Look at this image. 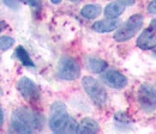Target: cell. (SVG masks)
<instances>
[{"label": "cell", "instance_id": "obj_1", "mask_svg": "<svg viewBox=\"0 0 156 134\" xmlns=\"http://www.w3.org/2000/svg\"><path fill=\"white\" fill-rule=\"evenodd\" d=\"M43 120L41 115L24 108L17 109L12 114L11 127L17 133H31L34 129H40Z\"/></svg>", "mask_w": 156, "mask_h": 134}, {"label": "cell", "instance_id": "obj_2", "mask_svg": "<svg viewBox=\"0 0 156 134\" xmlns=\"http://www.w3.org/2000/svg\"><path fill=\"white\" fill-rule=\"evenodd\" d=\"M143 25V16L133 15L127 19L114 34V40L118 42H125L132 38L140 30Z\"/></svg>", "mask_w": 156, "mask_h": 134}, {"label": "cell", "instance_id": "obj_3", "mask_svg": "<svg viewBox=\"0 0 156 134\" xmlns=\"http://www.w3.org/2000/svg\"><path fill=\"white\" fill-rule=\"evenodd\" d=\"M82 85L85 90V92L88 96L91 98V101L98 105H103L107 101V92L105 90V88L100 84V81L96 80L93 77H84L82 79Z\"/></svg>", "mask_w": 156, "mask_h": 134}, {"label": "cell", "instance_id": "obj_4", "mask_svg": "<svg viewBox=\"0 0 156 134\" xmlns=\"http://www.w3.org/2000/svg\"><path fill=\"white\" fill-rule=\"evenodd\" d=\"M138 104L145 113H153L156 109V90L150 84H142L137 94Z\"/></svg>", "mask_w": 156, "mask_h": 134}, {"label": "cell", "instance_id": "obj_5", "mask_svg": "<svg viewBox=\"0 0 156 134\" xmlns=\"http://www.w3.org/2000/svg\"><path fill=\"white\" fill-rule=\"evenodd\" d=\"M70 116L66 113L65 104L61 102H55L51 108V119H49V127L54 133H60L66 122L69 121Z\"/></svg>", "mask_w": 156, "mask_h": 134}, {"label": "cell", "instance_id": "obj_6", "mask_svg": "<svg viewBox=\"0 0 156 134\" xmlns=\"http://www.w3.org/2000/svg\"><path fill=\"white\" fill-rule=\"evenodd\" d=\"M80 76V67L78 62L70 57H64L58 66V77L65 80H75Z\"/></svg>", "mask_w": 156, "mask_h": 134}, {"label": "cell", "instance_id": "obj_7", "mask_svg": "<svg viewBox=\"0 0 156 134\" xmlns=\"http://www.w3.org/2000/svg\"><path fill=\"white\" fill-rule=\"evenodd\" d=\"M17 88H18V91L20 92L22 97L25 101H28L29 103H35V102L39 101L40 98L39 89H37L36 84L33 80H30L29 78L22 77L20 80H18Z\"/></svg>", "mask_w": 156, "mask_h": 134}, {"label": "cell", "instance_id": "obj_8", "mask_svg": "<svg viewBox=\"0 0 156 134\" xmlns=\"http://www.w3.org/2000/svg\"><path fill=\"white\" fill-rule=\"evenodd\" d=\"M137 46L142 49H153L156 47V18L153 19L147 29L137 38Z\"/></svg>", "mask_w": 156, "mask_h": 134}, {"label": "cell", "instance_id": "obj_9", "mask_svg": "<svg viewBox=\"0 0 156 134\" xmlns=\"http://www.w3.org/2000/svg\"><path fill=\"white\" fill-rule=\"evenodd\" d=\"M102 80L106 85L113 89H122L127 85V78L117 70H108L102 74Z\"/></svg>", "mask_w": 156, "mask_h": 134}, {"label": "cell", "instance_id": "obj_10", "mask_svg": "<svg viewBox=\"0 0 156 134\" xmlns=\"http://www.w3.org/2000/svg\"><path fill=\"white\" fill-rule=\"evenodd\" d=\"M120 24V20L115 18L103 19V20H98L93 24V29L98 33H109L113 31L114 29H117Z\"/></svg>", "mask_w": 156, "mask_h": 134}, {"label": "cell", "instance_id": "obj_11", "mask_svg": "<svg viewBox=\"0 0 156 134\" xmlns=\"http://www.w3.org/2000/svg\"><path fill=\"white\" fill-rule=\"evenodd\" d=\"M100 131L98 122L90 117H85L82 120V122L78 125L77 133H98Z\"/></svg>", "mask_w": 156, "mask_h": 134}, {"label": "cell", "instance_id": "obj_12", "mask_svg": "<svg viewBox=\"0 0 156 134\" xmlns=\"http://www.w3.org/2000/svg\"><path fill=\"white\" fill-rule=\"evenodd\" d=\"M125 10V4L120 2V1H114L111 2L106 6L105 9V16L107 18H117L119 17Z\"/></svg>", "mask_w": 156, "mask_h": 134}, {"label": "cell", "instance_id": "obj_13", "mask_svg": "<svg viewBox=\"0 0 156 134\" xmlns=\"http://www.w3.org/2000/svg\"><path fill=\"white\" fill-rule=\"evenodd\" d=\"M87 65H88V68H89L91 72H94V73H102V72L107 68V66H108L105 60H102V59H100V57H89Z\"/></svg>", "mask_w": 156, "mask_h": 134}, {"label": "cell", "instance_id": "obj_14", "mask_svg": "<svg viewBox=\"0 0 156 134\" xmlns=\"http://www.w3.org/2000/svg\"><path fill=\"white\" fill-rule=\"evenodd\" d=\"M101 12H102L101 6L94 5V4H88V5H85L82 9L80 15L88 19H94V18H98V16L101 15Z\"/></svg>", "mask_w": 156, "mask_h": 134}, {"label": "cell", "instance_id": "obj_15", "mask_svg": "<svg viewBox=\"0 0 156 134\" xmlns=\"http://www.w3.org/2000/svg\"><path fill=\"white\" fill-rule=\"evenodd\" d=\"M16 57H18V60H20L24 66H27V67H34L35 66L34 62H33V60L29 57V54L27 53V50L23 47H20V46L16 48Z\"/></svg>", "mask_w": 156, "mask_h": 134}, {"label": "cell", "instance_id": "obj_16", "mask_svg": "<svg viewBox=\"0 0 156 134\" xmlns=\"http://www.w3.org/2000/svg\"><path fill=\"white\" fill-rule=\"evenodd\" d=\"M78 123L73 119H69V121L66 122V125L64 126V128L61 129L60 133H77Z\"/></svg>", "mask_w": 156, "mask_h": 134}, {"label": "cell", "instance_id": "obj_17", "mask_svg": "<svg viewBox=\"0 0 156 134\" xmlns=\"http://www.w3.org/2000/svg\"><path fill=\"white\" fill-rule=\"evenodd\" d=\"M15 43V40L10 36H1L0 37V50L10 49Z\"/></svg>", "mask_w": 156, "mask_h": 134}, {"label": "cell", "instance_id": "obj_18", "mask_svg": "<svg viewBox=\"0 0 156 134\" xmlns=\"http://www.w3.org/2000/svg\"><path fill=\"white\" fill-rule=\"evenodd\" d=\"M2 1H4V4H5L6 6H9V7L12 9V10L20 9V4H22V0H2Z\"/></svg>", "mask_w": 156, "mask_h": 134}, {"label": "cell", "instance_id": "obj_19", "mask_svg": "<svg viewBox=\"0 0 156 134\" xmlns=\"http://www.w3.org/2000/svg\"><path fill=\"white\" fill-rule=\"evenodd\" d=\"M148 12L151 15H156V0H151L148 5Z\"/></svg>", "mask_w": 156, "mask_h": 134}, {"label": "cell", "instance_id": "obj_20", "mask_svg": "<svg viewBox=\"0 0 156 134\" xmlns=\"http://www.w3.org/2000/svg\"><path fill=\"white\" fill-rule=\"evenodd\" d=\"M22 2H25V4L30 5V6H34V7H36V6H39V5H40L41 0H22Z\"/></svg>", "mask_w": 156, "mask_h": 134}, {"label": "cell", "instance_id": "obj_21", "mask_svg": "<svg viewBox=\"0 0 156 134\" xmlns=\"http://www.w3.org/2000/svg\"><path fill=\"white\" fill-rule=\"evenodd\" d=\"M2 122H4V113H2V109L0 107V127L2 126Z\"/></svg>", "mask_w": 156, "mask_h": 134}, {"label": "cell", "instance_id": "obj_22", "mask_svg": "<svg viewBox=\"0 0 156 134\" xmlns=\"http://www.w3.org/2000/svg\"><path fill=\"white\" fill-rule=\"evenodd\" d=\"M5 28H6V23H5L4 20H0V33H1Z\"/></svg>", "mask_w": 156, "mask_h": 134}, {"label": "cell", "instance_id": "obj_23", "mask_svg": "<svg viewBox=\"0 0 156 134\" xmlns=\"http://www.w3.org/2000/svg\"><path fill=\"white\" fill-rule=\"evenodd\" d=\"M51 1H52L53 4H59V2L61 1V0H51Z\"/></svg>", "mask_w": 156, "mask_h": 134}, {"label": "cell", "instance_id": "obj_24", "mask_svg": "<svg viewBox=\"0 0 156 134\" xmlns=\"http://www.w3.org/2000/svg\"><path fill=\"white\" fill-rule=\"evenodd\" d=\"M155 57H156V53H155Z\"/></svg>", "mask_w": 156, "mask_h": 134}]
</instances>
